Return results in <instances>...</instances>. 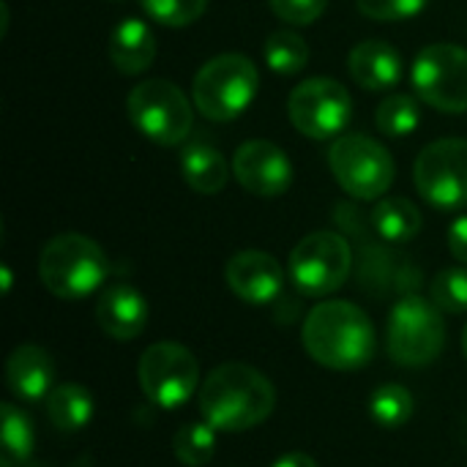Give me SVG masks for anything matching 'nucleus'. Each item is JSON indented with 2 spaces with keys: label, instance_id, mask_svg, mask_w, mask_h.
<instances>
[{
  "label": "nucleus",
  "instance_id": "obj_8",
  "mask_svg": "<svg viewBox=\"0 0 467 467\" xmlns=\"http://www.w3.org/2000/svg\"><path fill=\"white\" fill-rule=\"evenodd\" d=\"M410 79L419 101L443 112H467V49L451 41L427 44L410 68Z\"/></svg>",
  "mask_w": 467,
  "mask_h": 467
},
{
  "label": "nucleus",
  "instance_id": "obj_12",
  "mask_svg": "<svg viewBox=\"0 0 467 467\" xmlns=\"http://www.w3.org/2000/svg\"><path fill=\"white\" fill-rule=\"evenodd\" d=\"M413 183L419 194L443 211H457L467 205V140L446 137L430 142L416 164Z\"/></svg>",
  "mask_w": 467,
  "mask_h": 467
},
{
  "label": "nucleus",
  "instance_id": "obj_32",
  "mask_svg": "<svg viewBox=\"0 0 467 467\" xmlns=\"http://www.w3.org/2000/svg\"><path fill=\"white\" fill-rule=\"evenodd\" d=\"M271 467H317V462L309 457V454H301V451H293V454H285L279 457Z\"/></svg>",
  "mask_w": 467,
  "mask_h": 467
},
{
  "label": "nucleus",
  "instance_id": "obj_15",
  "mask_svg": "<svg viewBox=\"0 0 467 467\" xmlns=\"http://www.w3.org/2000/svg\"><path fill=\"white\" fill-rule=\"evenodd\" d=\"M148 301L131 285H109L96 304V320L101 331L115 342L137 339L148 326Z\"/></svg>",
  "mask_w": 467,
  "mask_h": 467
},
{
  "label": "nucleus",
  "instance_id": "obj_29",
  "mask_svg": "<svg viewBox=\"0 0 467 467\" xmlns=\"http://www.w3.org/2000/svg\"><path fill=\"white\" fill-rule=\"evenodd\" d=\"M356 5L367 19L402 22V19L419 16L430 5V0H356Z\"/></svg>",
  "mask_w": 467,
  "mask_h": 467
},
{
  "label": "nucleus",
  "instance_id": "obj_18",
  "mask_svg": "<svg viewBox=\"0 0 467 467\" xmlns=\"http://www.w3.org/2000/svg\"><path fill=\"white\" fill-rule=\"evenodd\" d=\"M107 55L112 66L126 77H137L148 71L150 63L156 60V36L150 25L140 16L120 19L109 33Z\"/></svg>",
  "mask_w": 467,
  "mask_h": 467
},
{
  "label": "nucleus",
  "instance_id": "obj_22",
  "mask_svg": "<svg viewBox=\"0 0 467 467\" xmlns=\"http://www.w3.org/2000/svg\"><path fill=\"white\" fill-rule=\"evenodd\" d=\"M36 449V430L25 410L5 402L0 408V465L19 467Z\"/></svg>",
  "mask_w": 467,
  "mask_h": 467
},
{
  "label": "nucleus",
  "instance_id": "obj_30",
  "mask_svg": "<svg viewBox=\"0 0 467 467\" xmlns=\"http://www.w3.org/2000/svg\"><path fill=\"white\" fill-rule=\"evenodd\" d=\"M271 11L287 25H312L328 8V0H268Z\"/></svg>",
  "mask_w": 467,
  "mask_h": 467
},
{
  "label": "nucleus",
  "instance_id": "obj_19",
  "mask_svg": "<svg viewBox=\"0 0 467 467\" xmlns=\"http://www.w3.org/2000/svg\"><path fill=\"white\" fill-rule=\"evenodd\" d=\"M178 164L183 181L197 194H219L233 175V164H227L224 156L208 142H189L181 150Z\"/></svg>",
  "mask_w": 467,
  "mask_h": 467
},
{
  "label": "nucleus",
  "instance_id": "obj_17",
  "mask_svg": "<svg viewBox=\"0 0 467 467\" xmlns=\"http://www.w3.org/2000/svg\"><path fill=\"white\" fill-rule=\"evenodd\" d=\"M348 71L364 90H391L402 79V55L383 38H367L350 49Z\"/></svg>",
  "mask_w": 467,
  "mask_h": 467
},
{
  "label": "nucleus",
  "instance_id": "obj_5",
  "mask_svg": "<svg viewBox=\"0 0 467 467\" xmlns=\"http://www.w3.org/2000/svg\"><path fill=\"white\" fill-rule=\"evenodd\" d=\"M194 101L170 79L153 77L131 88L126 96V112L134 129L164 148L181 145L194 126Z\"/></svg>",
  "mask_w": 467,
  "mask_h": 467
},
{
  "label": "nucleus",
  "instance_id": "obj_25",
  "mask_svg": "<svg viewBox=\"0 0 467 467\" xmlns=\"http://www.w3.org/2000/svg\"><path fill=\"white\" fill-rule=\"evenodd\" d=\"M172 454L181 465L202 467L216 454V430L208 421H189L172 438Z\"/></svg>",
  "mask_w": 467,
  "mask_h": 467
},
{
  "label": "nucleus",
  "instance_id": "obj_7",
  "mask_svg": "<svg viewBox=\"0 0 467 467\" xmlns=\"http://www.w3.org/2000/svg\"><path fill=\"white\" fill-rule=\"evenodd\" d=\"M353 268V252L345 235L334 230L309 233L290 252V279L296 290L306 298H326L337 293Z\"/></svg>",
  "mask_w": 467,
  "mask_h": 467
},
{
  "label": "nucleus",
  "instance_id": "obj_1",
  "mask_svg": "<svg viewBox=\"0 0 467 467\" xmlns=\"http://www.w3.org/2000/svg\"><path fill=\"white\" fill-rule=\"evenodd\" d=\"M197 405L202 421L216 432H246L274 413L276 389L254 367L230 361L208 372L197 391Z\"/></svg>",
  "mask_w": 467,
  "mask_h": 467
},
{
  "label": "nucleus",
  "instance_id": "obj_31",
  "mask_svg": "<svg viewBox=\"0 0 467 467\" xmlns=\"http://www.w3.org/2000/svg\"><path fill=\"white\" fill-rule=\"evenodd\" d=\"M449 249L454 254V260L467 265V216H460L451 222L449 227Z\"/></svg>",
  "mask_w": 467,
  "mask_h": 467
},
{
  "label": "nucleus",
  "instance_id": "obj_20",
  "mask_svg": "<svg viewBox=\"0 0 467 467\" xmlns=\"http://www.w3.org/2000/svg\"><path fill=\"white\" fill-rule=\"evenodd\" d=\"M47 419L60 432H79L93 419V397L79 383H60L44 400Z\"/></svg>",
  "mask_w": 467,
  "mask_h": 467
},
{
  "label": "nucleus",
  "instance_id": "obj_28",
  "mask_svg": "<svg viewBox=\"0 0 467 467\" xmlns=\"http://www.w3.org/2000/svg\"><path fill=\"white\" fill-rule=\"evenodd\" d=\"M140 3L145 14L164 27H189L208 8V0H140Z\"/></svg>",
  "mask_w": 467,
  "mask_h": 467
},
{
  "label": "nucleus",
  "instance_id": "obj_9",
  "mask_svg": "<svg viewBox=\"0 0 467 467\" xmlns=\"http://www.w3.org/2000/svg\"><path fill=\"white\" fill-rule=\"evenodd\" d=\"M446 345V323L441 309L421 298L405 296L389 315V353L400 367H427Z\"/></svg>",
  "mask_w": 467,
  "mask_h": 467
},
{
  "label": "nucleus",
  "instance_id": "obj_13",
  "mask_svg": "<svg viewBox=\"0 0 467 467\" xmlns=\"http://www.w3.org/2000/svg\"><path fill=\"white\" fill-rule=\"evenodd\" d=\"M233 178L254 197L274 200L293 186V161L271 140H249L233 156Z\"/></svg>",
  "mask_w": 467,
  "mask_h": 467
},
{
  "label": "nucleus",
  "instance_id": "obj_26",
  "mask_svg": "<svg viewBox=\"0 0 467 467\" xmlns=\"http://www.w3.org/2000/svg\"><path fill=\"white\" fill-rule=\"evenodd\" d=\"M375 123L386 137H410L421 123V107L408 93H391L378 104Z\"/></svg>",
  "mask_w": 467,
  "mask_h": 467
},
{
  "label": "nucleus",
  "instance_id": "obj_4",
  "mask_svg": "<svg viewBox=\"0 0 467 467\" xmlns=\"http://www.w3.org/2000/svg\"><path fill=\"white\" fill-rule=\"evenodd\" d=\"M257 88V66L241 52H224L200 66L192 82V101L202 118L213 123H227L249 109Z\"/></svg>",
  "mask_w": 467,
  "mask_h": 467
},
{
  "label": "nucleus",
  "instance_id": "obj_2",
  "mask_svg": "<svg viewBox=\"0 0 467 467\" xmlns=\"http://www.w3.org/2000/svg\"><path fill=\"white\" fill-rule=\"evenodd\" d=\"M301 339L312 361L334 372L364 369L375 356V326L350 301L317 304L304 320Z\"/></svg>",
  "mask_w": 467,
  "mask_h": 467
},
{
  "label": "nucleus",
  "instance_id": "obj_10",
  "mask_svg": "<svg viewBox=\"0 0 467 467\" xmlns=\"http://www.w3.org/2000/svg\"><path fill=\"white\" fill-rule=\"evenodd\" d=\"M137 378L148 402L164 410L186 405L202 386L194 353L178 342H153L145 348L137 364Z\"/></svg>",
  "mask_w": 467,
  "mask_h": 467
},
{
  "label": "nucleus",
  "instance_id": "obj_16",
  "mask_svg": "<svg viewBox=\"0 0 467 467\" xmlns=\"http://www.w3.org/2000/svg\"><path fill=\"white\" fill-rule=\"evenodd\" d=\"M5 383L22 402H41L55 389V361L38 345H19L5 361Z\"/></svg>",
  "mask_w": 467,
  "mask_h": 467
},
{
  "label": "nucleus",
  "instance_id": "obj_33",
  "mask_svg": "<svg viewBox=\"0 0 467 467\" xmlns=\"http://www.w3.org/2000/svg\"><path fill=\"white\" fill-rule=\"evenodd\" d=\"M462 350H465V358H467V326H465V331H462Z\"/></svg>",
  "mask_w": 467,
  "mask_h": 467
},
{
  "label": "nucleus",
  "instance_id": "obj_3",
  "mask_svg": "<svg viewBox=\"0 0 467 467\" xmlns=\"http://www.w3.org/2000/svg\"><path fill=\"white\" fill-rule=\"evenodd\" d=\"M109 274L104 249L79 233H60L49 238L38 254V279L55 296L79 301L96 293Z\"/></svg>",
  "mask_w": 467,
  "mask_h": 467
},
{
  "label": "nucleus",
  "instance_id": "obj_21",
  "mask_svg": "<svg viewBox=\"0 0 467 467\" xmlns=\"http://www.w3.org/2000/svg\"><path fill=\"white\" fill-rule=\"evenodd\" d=\"M372 227L389 244H408L421 233V211L405 197H383L372 211Z\"/></svg>",
  "mask_w": 467,
  "mask_h": 467
},
{
  "label": "nucleus",
  "instance_id": "obj_24",
  "mask_svg": "<svg viewBox=\"0 0 467 467\" xmlns=\"http://www.w3.org/2000/svg\"><path fill=\"white\" fill-rule=\"evenodd\" d=\"M416 410L413 394L405 386L386 383L369 397V416L380 430H400L410 421Z\"/></svg>",
  "mask_w": 467,
  "mask_h": 467
},
{
  "label": "nucleus",
  "instance_id": "obj_14",
  "mask_svg": "<svg viewBox=\"0 0 467 467\" xmlns=\"http://www.w3.org/2000/svg\"><path fill=\"white\" fill-rule=\"evenodd\" d=\"M224 279L230 290L254 306L271 304L282 296L285 287V268L279 260L260 249H244L233 254L224 265Z\"/></svg>",
  "mask_w": 467,
  "mask_h": 467
},
{
  "label": "nucleus",
  "instance_id": "obj_11",
  "mask_svg": "<svg viewBox=\"0 0 467 467\" xmlns=\"http://www.w3.org/2000/svg\"><path fill=\"white\" fill-rule=\"evenodd\" d=\"M287 115L304 137L337 140L353 120V99L339 79L309 77L290 90Z\"/></svg>",
  "mask_w": 467,
  "mask_h": 467
},
{
  "label": "nucleus",
  "instance_id": "obj_23",
  "mask_svg": "<svg viewBox=\"0 0 467 467\" xmlns=\"http://www.w3.org/2000/svg\"><path fill=\"white\" fill-rule=\"evenodd\" d=\"M263 57H265V63H268V68L274 74L293 77V74L304 71V66L309 63V44L296 30L282 27V30H274L265 38Z\"/></svg>",
  "mask_w": 467,
  "mask_h": 467
},
{
  "label": "nucleus",
  "instance_id": "obj_27",
  "mask_svg": "<svg viewBox=\"0 0 467 467\" xmlns=\"http://www.w3.org/2000/svg\"><path fill=\"white\" fill-rule=\"evenodd\" d=\"M430 301L449 315L467 312V268H443L430 285Z\"/></svg>",
  "mask_w": 467,
  "mask_h": 467
},
{
  "label": "nucleus",
  "instance_id": "obj_6",
  "mask_svg": "<svg viewBox=\"0 0 467 467\" xmlns=\"http://www.w3.org/2000/svg\"><path fill=\"white\" fill-rule=\"evenodd\" d=\"M328 167L345 194L356 200H380L397 175L386 145L367 134H342L328 150Z\"/></svg>",
  "mask_w": 467,
  "mask_h": 467
}]
</instances>
